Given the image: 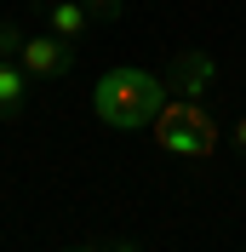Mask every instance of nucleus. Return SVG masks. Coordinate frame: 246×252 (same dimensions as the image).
I'll list each match as a JSON object with an SVG mask.
<instances>
[{
  "mask_svg": "<svg viewBox=\"0 0 246 252\" xmlns=\"http://www.w3.org/2000/svg\"><path fill=\"white\" fill-rule=\"evenodd\" d=\"M172 103L166 80L149 75V69H109L92 86V115L115 132H138V126H154V115Z\"/></svg>",
  "mask_w": 246,
  "mask_h": 252,
  "instance_id": "1",
  "label": "nucleus"
},
{
  "mask_svg": "<svg viewBox=\"0 0 246 252\" xmlns=\"http://www.w3.org/2000/svg\"><path fill=\"white\" fill-rule=\"evenodd\" d=\"M154 138H160V149H172V155H212L217 149V126L206 121L200 103L172 97L166 109L154 115Z\"/></svg>",
  "mask_w": 246,
  "mask_h": 252,
  "instance_id": "2",
  "label": "nucleus"
},
{
  "mask_svg": "<svg viewBox=\"0 0 246 252\" xmlns=\"http://www.w3.org/2000/svg\"><path fill=\"white\" fill-rule=\"evenodd\" d=\"M160 80H166V92H172V97L200 103V97L217 86V58H212V52H200V46H184V52H172V58H166Z\"/></svg>",
  "mask_w": 246,
  "mask_h": 252,
  "instance_id": "3",
  "label": "nucleus"
},
{
  "mask_svg": "<svg viewBox=\"0 0 246 252\" xmlns=\"http://www.w3.org/2000/svg\"><path fill=\"white\" fill-rule=\"evenodd\" d=\"M75 58H80V52L69 46V40H58L52 29L23 34V52H17V63H23V75H29V80H58V75H69Z\"/></svg>",
  "mask_w": 246,
  "mask_h": 252,
  "instance_id": "4",
  "label": "nucleus"
},
{
  "mask_svg": "<svg viewBox=\"0 0 246 252\" xmlns=\"http://www.w3.org/2000/svg\"><path fill=\"white\" fill-rule=\"evenodd\" d=\"M46 29L58 34V40H69V46L80 52V40L92 34V12H86L80 0H52V6H46Z\"/></svg>",
  "mask_w": 246,
  "mask_h": 252,
  "instance_id": "5",
  "label": "nucleus"
},
{
  "mask_svg": "<svg viewBox=\"0 0 246 252\" xmlns=\"http://www.w3.org/2000/svg\"><path fill=\"white\" fill-rule=\"evenodd\" d=\"M29 86L34 80L23 75V63L0 58V121H17V115L29 109Z\"/></svg>",
  "mask_w": 246,
  "mask_h": 252,
  "instance_id": "6",
  "label": "nucleus"
},
{
  "mask_svg": "<svg viewBox=\"0 0 246 252\" xmlns=\"http://www.w3.org/2000/svg\"><path fill=\"white\" fill-rule=\"evenodd\" d=\"M17 52H23V29H17L12 17H0V58L17 63Z\"/></svg>",
  "mask_w": 246,
  "mask_h": 252,
  "instance_id": "7",
  "label": "nucleus"
},
{
  "mask_svg": "<svg viewBox=\"0 0 246 252\" xmlns=\"http://www.w3.org/2000/svg\"><path fill=\"white\" fill-rule=\"evenodd\" d=\"M229 149H235V155H246V115H235V126H229Z\"/></svg>",
  "mask_w": 246,
  "mask_h": 252,
  "instance_id": "8",
  "label": "nucleus"
},
{
  "mask_svg": "<svg viewBox=\"0 0 246 252\" xmlns=\"http://www.w3.org/2000/svg\"><path fill=\"white\" fill-rule=\"evenodd\" d=\"M80 6H86L92 17H115V12H121V0H80Z\"/></svg>",
  "mask_w": 246,
  "mask_h": 252,
  "instance_id": "9",
  "label": "nucleus"
},
{
  "mask_svg": "<svg viewBox=\"0 0 246 252\" xmlns=\"http://www.w3.org/2000/svg\"><path fill=\"white\" fill-rule=\"evenodd\" d=\"M109 252H138V247H132V241H121V247H109Z\"/></svg>",
  "mask_w": 246,
  "mask_h": 252,
  "instance_id": "10",
  "label": "nucleus"
},
{
  "mask_svg": "<svg viewBox=\"0 0 246 252\" xmlns=\"http://www.w3.org/2000/svg\"><path fill=\"white\" fill-rule=\"evenodd\" d=\"M75 252H97V247H75Z\"/></svg>",
  "mask_w": 246,
  "mask_h": 252,
  "instance_id": "11",
  "label": "nucleus"
},
{
  "mask_svg": "<svg viewBox=\"0 0 246 252\" xmlns=\"http://www.w3.org/2000/svg\"><path fill=\"white\" fill-rule=\"evenodd\" d=\"M46 6H52V0H46Z\"/></svg>",
  "mask_w": 246,
  "mask_h": 252,
  "instance_id": "12",
  "label": "nucleus"
}]
</instances>
